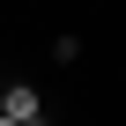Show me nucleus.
Segmentation results:
<instances>
[{"mask_svg": "<svg viewBox=\"0 0 126 126\" xmlns=\"http://www.w3.org/2000/svg\"><path fill=\"white\" fill-rule=\"evenodd\" d=\"M8 119H22V126H52V119H45L37 82H8Z\"/></svg>", "mask_w": 126, "mask_h": 126, "instance_id": "1", "label": "nucleus"}, {"mask_svg": "<svg viewBox=\"0 0 126 126\" xmlns=\"http://www.w3.org/2000/svg\"><path fill=\"white\" fill-rule=\"evenodd\" d=\"M0 126H22V119H8V111H0Z\"/></svg>", "mask_w": 126, "mask_h": 126, "instance_id": "2", "label": "nucleus"}, {"mask_svg": "<svg viewBox=\"0 0 126 126\" xmlns=\"http://www.w3.org/2000/svg\"><path fill=\"white\" fill-rule=\"evenodd\" d=\"M0 111H8V89H0Z\"/></svg>", "mask_w": 126, "mask_h": 126, "instance_id": "3", "label": "nucleus"}]
</instances>
